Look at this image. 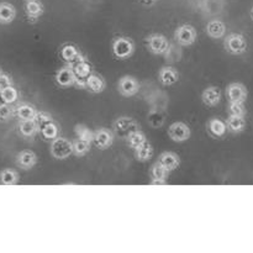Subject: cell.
Masks as SVG:
<instances>
[{"instance_id":"6da1fadb","label":"cell","mask_w":253,"mask_h":253,"mask_svg":"<svg viewBox=\"0 0 253 253\" xmlns=\"http://www.w3.org/2000/svg\"><path fill=\"white\" fill-rule=\"evenodd\" d=\"M49 152L53 158L58 161H64L73 155V142L68 138H64L58 136L56 140L51 141L49 146Z\"/></svg>"},{"instance_id":"7a4b0ae2","label":"cell","mask_w":253,"mask_h":253,"mask_svg":"<svg viewBox=\"0 0 253 253\" xmlns=\"http://www.w3.org/2000/svg\"><path fill=\"white\" fill-rule=\"evenodd\" d=\"M111 51L115 58L124 61V59H128L135 52V43L131 39L125 36L116 37L111 46Z\"/></svg>"},{"instance_id":"3957f363","label":"cell","mask_w":253,"mask_h":253,"mask_svg":"<svg viewBox=\"0 0 253 253\" xmlns=\"http://www.w3.org/2000/svg\"><path fill=\"white\" fill-rule=\"evenodd\" d=\"M224 46L225 49L232 56H242L247 51L249 44H247V40L245 39L244 35L234 32L225 37Z\"/></svg>"},{"instance_id":"277c9868","label":"cell","mask_w":253,"mask_h":253,"mask_svg":"<svg viewBox=\"0 0 253 253\" xmlns=\"http://www.w3.org/2000/svg\"><path fill=\"white\" fill-rule=\"evenodd\" d=\"M197 30H195L194 26L189 24L180 25L179 27H177L174 32L175 41L178 42V44L184 47H189L194 44L195 41H197Z\"/></svg>"},{"instance_id":"5b68a950","label":"cell","mask_w":253,"mask_h":253,"mask_svg":"<svg viewBox=\"0 0 253 253\" xmlns=\"http://www.w3.org/2000/svg\"><path fill=\"white\" fill-rule=\"evenodd\" d=\"M148 51L156 56H163L169 49V41L162 34H152L147 37Z\"/></svg>"},{"instance_id":"8992f818","label":"cell","mask_w":253,"mask_h":253,"mask_svg":"<svg viewBox=\"0 0 253 253\" xmlns=\"http://www.w3.org/2000/svg\"><path fill=\"white\" fill-rule=\"evenodd\" d=\"M168 136L174 142H185L192 136V130L189 126L183 121H177V123L170 124L168 127Z\"/></svg>"},{"instance_id":"52a82bcc","label":"cell","mask_w":253,"mask_h":253,"mask_svg":"<svg viewBox=\"0 0 253 253\" xmlns=\"http://www.w3.org/2000/svg\"><path fill=\"white\" fill-rule=\"evenodd\" d=\"M69 67H72L74 74H76V85L81 86V88L85 86L86 81H88L89 77L93 74L91 64L83 58L82 61L77 62V63L72 64V66Z\"/></svg>"},{"instance_id":"ba28073f","label":"cell","mask_w":253,"mask_h":253,"mask_svg":"<svg viewBox=\"0 0 253 253\" xmlns=\"http://www.w3.org/2000/svg\"><path fill=\"white\" fill-rule=\"evenodd\" d=\"M118 90L123 96L130 98V96L136 95L137 91L140 90V83L133 77L124 76L119 79Z\"/></svg>"},{"instance_id":"9c48e42d","label":"cell","mask_w":253,"mask_h":253,"mask_svg":"<svg viewBox=\"0 0 253 253\" xmlns=\"http://www.w3.org/2000/svg\"><path fill=\"white\" fill-rule=\"evenodd\" d=\"M249 91L242 83L234 82L230 83L226 88V96L229 103H245L247 100Z\"/></svg>"},{"instance_id":"30bf717a","label":"cell","mask_w":253,"mask_h":253,"mask_svg":"<svg viewBox=\"0 0 253 253\" xmlns=\"http://www.w3.org/2000/svg\"><path fill=\"white\" fill-rule=\"evenodd\" d=\"M114 130H115L116 135H119L120 137H127L128 135H131L135 131L140 130V128H138V124L133 119L124 116V118L118 119L115 121V124H114Z\"/></svg>"},{"instance_id":"8fae6325","label":"cell","mask_w":253,"mask_h":253,"mask_svg":"<svg viewBox=\"0 0 253 253\" xmlns=\"http://www.w3.org/2000/svg\"><path fill=\"white\" fill-rule=\"evenodd\" d=\"M114 138H115V135L113 131L109 128H99L94 132L93 143L99 150H108L113 146Z\"/></svg>"},{"instance_id":"7c38bea8","label":"cell","mask_w":253,"mask_h":253,"mask_svg":"<svg viewBox=\"0 0 253 253\" xmlns=\"http://www.w3.org/2000/svg\"><path fill=\"white\" fill-rule=\"evenodd\" d=\"M54 79H56V83L61 88H68V86L76 85V74H74L72 67L69 66L59 68L57 71Z\"/></svg>"},{"instance_id":"4fadbf2b","label":"cell","mask_w":253,"mask_h":253,"mask_svg":"<svg viewBox=\"0 0 253 253\" xmlns=\"http://www.w3.org/2000/svg\"><path fill=\"white\" fill-rule=\"evenodd\" d=\"M59 56H61V58L63 59L68 66H72V64L77 63V62L82 61V59L84 58L81 54V52H79V49L77 48L74 44L71 43L63 44V46L59 48Z\"/></svg>"},{"instance_id":"5bb4252c","label":"cell","mask_w":253,"mask_h":253,"mask_svg":"<svg viewBox=\"0 0 253 253\" xmlns=\"http://www.w3.org/2000/svg\"><path fill=\"white\" fill-rule=\"evenodd\" d=\"M39 132L43 140L53 141L59 136V127L58 125L54 123L53 119H51V120H47L44 121V123L40 124Z\"/></svg>"},{"instance_id":"9a60e30c","label":"cell","mask_w":253,"mask_h":253,"mask_svg":"<svg viewBox=\"0 0 253 253\" xmlns=\"http://www.w3.org/2000/svg\"><path fill=\"white\" fill-rule=\"evenodd\" d=\"M157 162L162 165L168 172H173V170H175L180 166V158L175 152L167 151V152L161 153Z\"/></svg>"},{"instance_id":"2e32d148","label":"cell","mask_w":253,"mask_h":253,"mask_svg":"<svg viewBox=\"0 0 253 253\" xmlns=\"http://www.w3.org/2000/svg\"><path fill=\"white\" fill-rule=\"evenodd\" d=\"M158 81L162 85L172 86L179 81V73L172 67H163L158 72Z\"/></svg>"},{"instance_id":"e0dca14e","label":"cell","mask_w":253,"mask_h":253,"mask_svg":"<svg viewBox=\"0 0 253 253\" xmlns=\"http://www.w3.org/2000/svg\"><path fill=\"white\" fill-rule=\"evenodd\" d=\"M202 100L209 108H214L221 100V90L216 86H208L202 94Z\"/></svg>"},{"instance_id":"ac0fdd59","label":"cell","mask_w":253,"mask_h":253,"mask_svg":"<svg viewBox=\"0 0 253 253\" xmlns=\"http://www.w3.org/2000/svg\"><path fill=\"white\" fill-rule=\"evenodd\" d=\"M207 128L212 137H217V138L224 137V136L226 135V131H227L226 121L221 120V119L219 118H212L208 121Z\"/></svg>"},{"instance_id":"d6986e66","label":"cell","mask_w":253,"mask_h":253,"mask_svg":"<svg viewBox=\"0 0 253 253\" xmlns=\"http://www.w3.org/2000/svg\"><path fill=\"white\" fill-rule=\"evenodd\" d=\"M44 11V6L40 0H27L25 4V12L29 20L36 21L42 16Z\"/></svg>"},{"instance_id":"ffe728a7","label":"cell","mask_w":253,"mask_h":253,"mask_svg":"<svg viewBox=\"0 0 253 253\" xmlns=\"http://www.w3.org/2000/svg\"><path fill=\"white\" fill-rule=\"evenodd\" d=\"M207 34L211 39H222L226 35V25L221 20H211L207 25Z\"/></svg>"},{"instance_id":"44dd1931","label":"cell","mask_w":253,"mask_h":253,"mask_svg":"<svg viewBox=\"0 0 253 253\" xmlns=\"http://www.w3.org/2000/svg\"><path fill=\"white\" fill-rule=\"evenodd\" d=\"M168 174H169V172L158 162H156L150 169L152 184H165V183H167Z\"/></svg>"},{"instance_id":"7402d4cb","label":"cell","mask_w":253,"mask_h":253,"mask_svg":"<svg viewBox=\"0 0 253 253\" xmlns=\"http://www.w3.org/2000/svg\"><path fill=\"white\" fill-rule=\"evenodd\" d=\"M105 86H106L105 79H104L101 76H99V74H95V73L91 74L85 83V88L93 94L103 93Z\"/></svg>"},{"instance_id":"603a6c76","label":"cell","mask_w":253,"mask_h":253,"mask_svg":"<svg viewBox=\"0 0 253 253\" xmlns=\"http://www.w3.org/2000/svg\"><path fill=\"white\" fill-rule=\"evenodd\" d=\"M227 131L231 133H241L246 128V119L245 116L230 115L226 120Z\"/></svg>"},{"instance_id":"cb8c5ba5","label":"cell","mask_w":253,"mask_h":253,"mask_svg":"<svg viewBox=\"0 0 253 253\" xmlns=\"http://www.w3.org/2000/svg\"><path fill=\"white\" fill-rule=\"evenodd\" d=\"M17 163H19V166L22 169H31L37 163L36 153L30 150L22 151L17 156Z\"/></svg>"},{"instance_id":"d4e9b609","label":"cell","mask_w":253,"mask_h":253,"mask_svg":"<svg viewBox=\"0 0 253 253\" xmlns=\"http://www.w3.org/2000/svg\"><path fill=\"white\" fill-rule=\"evenodd\" d=\"M153 153H155L153 146L148 141H145L142 145L135 148V157L140 162H147V161H150L153 157Z\"/></svg>"},{"instance_id":"484cf974","label":"cell","mask_w":253,"mask_h":253,"mask_svg":"<svg viewBox=\"0 0 253 253\" xmlns=\"http://www.w3.org/2000/svg\"><path fill=\"white\" fill-rule=\"evenodd\" d=\"M16 16V10L10 2H0V22L10 24Z\"/></svg>"},{"instance_id":"4316f807","label":"cell","mask_w":253,"mask_h":253,"mask_svg":"<svg viewBox=\"0 0 253 253\" xmlns=\"http://www.w3.org/2000/svg\"><path fill=\"white\" fill-rule=\"evenodd\" d=\"M17 118L21 119V121H27V120H35L37 115L36 109L32 105H29V104H22L17 108L16 110Z\"/></svg>"},{"instance_id":"83f0119b","label":"cell","mask_w":253,"mask_h":253,"mask_svg":"<svg viewBox=\"0 0 253 253\" xmlns=\"http://www.w3.org/2000/svg\"><path fill=\"white\" fill-rule=\"evenodd\" d=\"M20 133L25 137H32L35 133L39 132V124L36 123V120H27L22 121L20 124Z\"/></svg>"},{"instance_id":"f1b7e54d","label":"cell","mask_w":253,"mask_h":253,"mask_svg":"<svg viewBox=\"0 0 253 253\" xmlns=\"http://www.w3.org/2000/svg\"><path fill=\"white\" fill-rule=\"evenodd\" d=\"M145 141H147V138H146L145 132H142L141 130L135 131V132H132L131 135H128L127 137H126L127 146L130 148H132V150H135L136 147H138L140 145H142Z\"/></svg>"},{"instance_id":"f546056e","label":"cell","mask_w":253,"mask_h":253,"mask_svg":"<svg viewBox=\"0 0 253 253\" xmlns=\"http://www.w3.org/2000/svg\"><path fill=\"white\" fill-rule=\"evenodd\" d=\"M90 150V142L88 141L81 140V138H77L73 141V153L78 157H83Z\"/></svg>"},{"instance_id":"4dcf8cb0","label":"cell","mask_w":253,"mask_h":253,"mask_svg":"<svg viewBox=\"0 0 253 253\" xmlns=\"http://www.w3.org/2000/svg\"><path fill=\"white\" fill-rule=\"evenodd\" d=\"M17 180H19V175H17V173L12 169L2 170L1 174H0V182H1L2 184H6V185L16 184Z\"/></svg>"},{"instance_id":"1f68e13d","label":"cell","mask_w":253,"mask_h":253,"mask_svg":"<svg viewBox=\"0 0 253 253\" xmlns=\"http://www.w3.org/2000/svg\"><path fill=\"white\" fill-rule=\"evenodd\" d=\"M74 131H76L78 138H81V140H84V141H88V142H93L94 132L89 130L86 126L77 125L76 128H74Z\"/></svg>"},{"instance_id":"d6a6232c","label":"cell","mask_w":253,"mask_h":253,"mask_svg":"<svg viewBox=\"0 0 253 253\" xmlns=\"http://www.w3.org/2000/svg\"><path fill=\"white\" fill-rule=\"evenodd\" d=\"M1 98H2V100H4L6 104L14 103V101L16 100V98H17L16 89L12 88L11 85L7 86V88L1 89Z\"/></svg>"},{"instance_id":"836d02e7","label":"cell","mask_w":253,"mask_h":253,"mask_svg":"<svg viewBox=\"0 0 253 253\" xmlns=\"http://www.w3.org/2000/svg\"><path fill=\"white\" fill-rule=\"evenodd\" d=\"M245 103H229V114L236 116H246Z\"/></svg>"},{"instance_id":"e575fe53","label":"cell","mask_w":253,"mask_h":253,"mask_svg":"<svg viewBox=\"0 0 253 253\" xmlns=\"http://www.w3.org/2000/svg\"><path fill=\"white\" fill-rule=\"evenodd\" d=\"M11 115V109L7 105L0 106V120H6Z\"/></svg>"},{"instance_id":"d590c367","label":"cell","mask_w":253,"mask_h":253,"mask_svg":"<svg viewBox=\"0 0 253 253\" xmlns=\"http://www.w3.org/2000/svg\"><path fill=\"white\" fill-rule=\"evenodd\" d=\"M10 86V79L6 76H0V88L4 89Z\"/></svg>"},{"instance_id":"8d00e7d4","label":"cell","mask_w":253,"mask_h":253,"mask_svg":"<svg viewBox=\"0 0 253 253\" xmlns=\"http://www.w3.org/2000/svg\"><path fill=\"white\" fill-rule=\"evenodd\" d=\"M141 1L143 2V4H147V5H151L153 4V2L156 1V0H141Z\"/></svg>"},{"instance_id":"74e56055","label":"cell","mask_w":253,"mask_h":253,"mask_svg":"<svg viewBox=\"0 0 253 253\" xmlns=\"http://www.w3.org/2000/svg\"><path fill=\"white\" fill-rule=\"evenodd\" d=\"M250 15H251V19H252V21H253V6L251 7V11H250Z\"/></svg>"}]
</instances>
